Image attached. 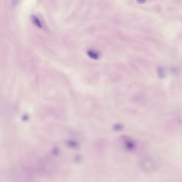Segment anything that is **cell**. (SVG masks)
Wrapping results in <instances>:
<instances>
[{
    "label": "cell",
    "instance_id": "obj_1",
    "mask_svg": "<svg viewBox=\"0 0 182 182\" xmlns=\"http://www.w3.org/2000/svg\"><path fill=\"white\" fill-rule=\"evenodd\" d=\"M31 20L34 24L37 27H39V28H42V25L41 21L37 16L35 15H32L31 16Z\"/></svg>",
    "mask_w": 182,
    "mask_h": 182
},
{
    "label": "cell",
    "instance_id": "obj_2",
    "mask_svg": "<svg viewBox=\"0 0 182 182\" xmlns=\"http://www.w3.org/2000/svg\"><path fill=\"white\" fill-rule=\"evenodd\" d=\"M87 54L90 57L93 59H97L98 57V54L93 50H90L87 51Z\"/></svg>",
    "mask_w": 182,
    "mask_h": 182
},
{
    "label": "cell",
    "instance_id": "obj_4",
    "mask_svg": "<svg viewBox=\"0 0 182 182\" xmlns=\"http://www.w3.org/2000/svg\"><path fill=\"white\" fill-rule=\"evenodd\" d=\"M146 0H137V2L139 4H143L145 2Z\"/></svg>",
    "mask_w": 182,
    "mask_h": 182
},
{
    "label": "cell",
    "instance_id": "obj_3",
    "mask_svg": "<svg viewBox=\"0 0 182 182\" xmlns=\"http://www.w3.org/2000/svg\"><path fill=\"white\" fill-rule=\"evenodd\" d=\"M20 0H12V5H16L19 2Z\"/></svg>",
    "mask_w": 182,
    "mask_h": 182
}]
</instances>
